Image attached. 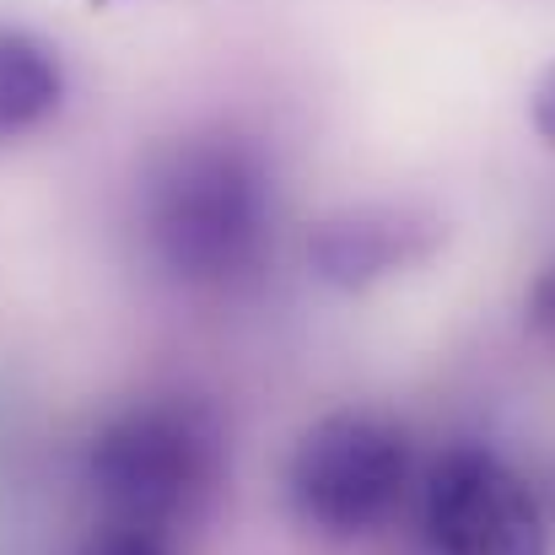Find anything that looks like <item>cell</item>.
I'll list each match as a JSON object with an SVG mask.
<instances>
[{"mask_svg":"<svg viewBox=\"0 0 555 555\" xmlns=\"http://www.w3.org/2000/svg\"><path fill=\"white\" fill-rule=\"evenodd\" d=\"M426 555H551L534 486L486 442L442 448L421 475Z\"/></svg>","mask_w":555,"mask_h":555,"instance_id":"cell-4","label":"cell"},{"mask_svg":"<svg viewBox=\"0 0 555 555\" xmlns=\"http://www.w3.org/2000/svg\"><path fill=\"white\" fill-rule=\"evenodd\" d=\"M524 313H529V324H534L540 335L555 340V259L534 275V286H529V297H524Z\"/></svg>","mask_w":555,"mask_h":555,"instance_id":"cell-9","label":"cell"},{"mask_svg":"<svg viewBox=\"0 0 555 555\" xmlns=\"http://www.w3.org/2000/svg\"><path fill=\"white\" fill-rule=\"evenodd\" d=\"M103 518L168 529L189 518L221 475V431L184 399H141L114 410L81 459Z\"/></svg>","mask_w":555,"mask_h":555,"instance_id":"cell-2","label":"cell"},{"mask_svg":"<svg viewBox=\"0 0 555 555\" xmlns=\"http://www.w3.org/2000/svg\"><path fill=\"white\" fill-rule=\"evenodd\" d=\"M437 248V227L404 205H351L324 216L308 232V264L319 281L357 292L404 264H421Z\"/></svg>","mask_w":555,"mask_h":555,"instance_id":"cell-5","label":"cell"},{"mask_svg":"<svg viewBox=\"0 0 555 555\" xmlns=\"http://www.w3.org/2000/svg\"><path fill=\"white\" fill-rule=\"evenodd\" d=\"M275 184L254 146L189 135L152 157L141 179V232L157 264L194 286L243 275L270 237Z\"/></svg>","mask_w":555,"mask_h":555,"instance_id":"cell-1","label":"cell"},{"mask_svg":"<svg viewBox=\"0 0 555 555\" xmlns=\"http://www.w3.org/2000/svg\"><path fill=\"white\" fill-rule=\"evenodd\" d=\"M76 555H179L173 551V534L168 529H146V524H119V518H103Z\"/></svg>","mask_w":555,"mask_h":555,"instance_id":"cell-7","label":"cell"},{"mask_svg":"<svg viewBox=\"0 0 555 555\" xmlns=\"http://www.w3.org/2000/svg\"><path fill=\"white\" fill-rule=\"evenodd\" d=\"M415 486V453L404 426L377 410L319 415L286 459L292 518L335 545L377 534Z\"/></svg>","mask_w":555,"mask_h":555,"instance_id":"cell-3","label":"cell"},{"mask_svg":"<svg viewBox=\"0 0 555 555\" xmlns=\"http://www.w3.org/2000/svg\"><path fill=\"white\" fill-rule=\"evenodd\" d=\"M65 103V65L60 49L27 27L0 22V141H16L54 119Z\"/></svg>","mask_w":555,"mask_h":555,"instance_id":"cell-6","label":"cell"},{"mask_svg":"<svg viewBox=\"0 0 555 555\" xmlns=\"http://www.w3.org/2000/svg\"><path fill=\"white\" fill-rule=\"evenodd\" d=\"M529 125H534V135L555 152V60L540 70V81L529 87Z\"/></svg>","mask_w":555,"mask_h":555,"instance_id":"cell-8","label":"cell"}]
</instances>
